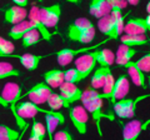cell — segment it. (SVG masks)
Segmentation results:
<instances>
[{"label":"cell","mask_w":150,"mask_h":140,"mask_svg":"<svg viewBox=\"0 0 150 140\" xmlns=\"http://www.w3.org/2000/svg\"><path fill=\"white\" fill-rule=\"evenodd\" d=\"M15 111H16V114H18L19 118L23 119V120L35 118V115L38 113H43L45 115L53 113L51 110L43 109V108H40V106L33 104V103H30V101H23V103H19V104H16Z\"/></svg>","instance_id":"obj_10"},{"label":"cell","mask_w":150,"mask_h":140,"mask_svg":"<svg viewBox=\"0 0 150 140\" xmlns=\"http://www.w3.org/2000/svg\"><path fill=\"white\" fill-rule=\"evenodd\" d=\"M69 118L71 120L73 125L75 129L78 130L79 134H86L88 132V120H89V114L86 113V110L80 105H76L74 108L70 109L69 111Z\"/></svg>","instance_id":"obj_8"},{"label":"cell","mask_w":150,"mask_h":140,"mask_svg":"<svg viewBox=\"0 0 150 140\" xmlns=\"http://www.w3.org/2000/svg\"><path fill=\"white\" fill-rule=\"evenodd\" d=\"M31 133L36 134L38 136H40L41 139H45V135H46V130H45V127L39 121H34L31 125Z\"/></svg>","instance_id":"obj_36"},{"label":"cell","mask_w":150,"mask_h":140,"mask_svg":"<svg viewBox=\"0 0 150 140\" xmlns=\"http://www.w3.org/2000/svg\"><path fill=\"white\" fill-rule=\"evenodd\" d=\"M71 25L75 28V29H79V30H88V29L95 28L93 23L89 19H86V18H78V19H75L71 23Z\"/></svg>","instance_id":"obj_35"},{"label":"cell","mask_w":150,"mask_h":140,"mask_svg":"<svg viewBox=\"0 0 150 140\" xmlns=\"http://www.w3.org/2000/svg\"><path fill=\"white\" fill-rule=\"evenodd\" d=\"M149 98V94L140 95L135 99H121L112 104L114 106V113L119 116L120 119H131L134 118L135 113H137V108L139 101L145 100Z\"/></svg>","instance_id":"obj_3"},{"label":"cell","mask_w":150,"mask_h":140,"mask_svg":"<svg viewBox=\"0 0 150 140\" xmlns=\"http://www.w3.org/2000/svg\"><path fill=\"white\" fill-rule=\"evenodd\" d=\"M14 3V6H19V8H26L28 4H29V1L28 0H13Z\"/></svg>","instance_id":"obj_39"},{"label":"cell","mask_w":150,"mask_h":140,"mask_svg":"<svg viewBox=\"0 0 150 140\" xmlns=\"http://www.w3.org/2000/svg\"><path fill=\"white\" fill-rule=\"evenodd\" d=\"M59 94L62 98H64L69 104H73L75 101H80V98L83 94V90L75 84L70 83H63L59 86Z\"/></svg>","instance_id":"obj_15"},{"label":"cell","mask_w":150,"mask_h":140,"mask_svg":"<svg viewBox=\"0 0 150 140\" xmlns=\"http://www.w3.org/2000/svg\"><path fill=\"white\" fill-rule=\"evenodd\" d=\"M128 4H131V5H138L139 4V1L138 0H129V1H126Z\"/></svg>","instance_id":"obj_42"},{"label":"cell","mask_w":150,"mask_h":140,"mask_svg":"<svg viewBox=\"0 0 150 140\" xmlns=\"http://www.w3.org/2000/svg\"><path fill=\"white\" fill-rule=\"evenodd\" d=\"M39 16L46 29L58 28L60 16H62V6H60V4H54V5L41 8L39 9Z\"/></svg>","instance_id":"obj_4"},{"label":"cell","mask_w":150,"mask_h":140,"mask_svg":"<svg viewBox=\"0 0 150 140\" xmlns=\"http://www.w3.org/2000/svg\"><path fill=\"white\" fill-rule=\"evenodd\" d=\"M114 83H115V79H114V75H112L111 70L109 68L106 70L104 85H103V93L100 94L101 98H103V100H104V99H110V94H111L112 86H114Z\"/></svg>","instance_id":"obj_29"},{"label":"cell","mask_w":150,"mask_h":140,"mask_svg":"<svg viewBox=\"0 0 150 140\" xmlns=\"http://www.w3.org/2000/svg\"><path fill=\"white\" fill-rule=\"evenodd\" d=\"M43 78L45 79V84L48 86H50L51 89H55V88H59L62 84L64 83V71L59 69H53L49 70L43 74Z\"/></svg>","instance_id":"obj_22"},{"label":"cell","mask_w":150,"mask_h":140,"mask_svg":"<svg viewBox=\"0 0 150 140\" xmlns=\"http://www.w3.org/2000/svg\"><path fill=\"white\" fill-rule=\"evenodd\" d=\"M109 68H98L95 71L93 74V78H91V81H90V88H93L94 90H98L103 88L104 85V80H105V74H106V70Z\"/></svg>","instance_id":"obj_27"},{"label":"cell","mask_w":150,"mask_h":140,"mask_svg":"<svg viewBox=\"0 0 150 140\" xmlns=\"http://www.w3.org/2000/svg\"><path fill=\"white\" fill-rule=\"evenodd\" d=\"M21 71L16 68H14L10 63L1 62L0 63V80L3 79H9L14 76H20Z\"/></svg>","instance_id":"obj_28"},{"label":"cell","mask_w":150,"mask_h":140,"mask_svg":"<svg viewBox=\"0 0 150 140\" xmlns=\"http://www.w3.org/2000/svg\"><path fill=\"white\" fill-rule=\"evenodd\" d=\"M133 63L142 73H149L150 71V54L149 53L143 55V57L140 58L139 60H137V62H133Z\"/></svg>","instance_id":"obj_34"},{"label":"cell","mask_w":150,"mask_h":140,"mask_svg":"<svg viewBox=\"0 0 150 140\" xmlns=\"http://www.w3.org/2000/svg\"><path fill=\"white\" fill-rule=\"evenodd\" d=\"M39 9L38 6H33L29 11V23L33 25V28L39 33L41 39L45 40V41H50L51 40V36L53 34L49 31V29H46V28L43 25V23L40 20V16H39Z\"/></svg>","instance_id":"obj_12"},{"label":"cell","mask_w":150,"mask_h":140,"mask_svg":"<svg viewBox=\"0 0 150 140\" xmlns=\"http://www.w3.org/2000/svg\"><path fill=\"white\" fill-rule=\"evenodd\" d=\"M51 93H53L51 88L46 85L45 83H38L36 85L33 86L29 91L25 93V94L23 95V98L28 96L30 103L39 106L40 104H45V103L48 101V98Z\"/></svg>","instance_id":"obj_7"},{"label":"cell","mask_w":150,"mask_h":140,"mask_svg":"<svg viewBox=\"0 0 150 140\" xmlns=\"http://www.w3.org/2000/svg\"><path fill=\"white\" fill-rule=\"evenodd\" d=\"M14 50H15V46L11 41L0 36V58H5L8 55H11Z\"/></svg>","instance_id":"obj_33"},{"label":"cell","mask_w":150,"mask_h":140,"mask_svg":"<svg viewBox=\"0 0 150 140\" xmlns=\"http://www.w3.org/2000/svg\"><path fill=\"white\" fill-rule=\"evenodd\" d=\"M128 93H129V80L125 75H120L114 83V86H112L109 100L114 104L116 100L125 99V96L128 95Z\"/></svg>","instance_id":"obj_13"},{"label":"cell","mask_w":150,"mask_h":140,"mask_svg":"<svg viewBox=\"0 0 150 140\" xmlns=\"http://www.w3.org/2000/svg\"><path fill=\"white\" fill-rule=\"evenodd\" d=\"M124 68H126V70H128V74L131 78V81L134 83V85L143 88V89H146L148 85H146V83H145V74L140 71L134 65L133 62H129L128 64H125Z\"/></svg>","instance_id":"obj_21"},{"label":"cell","mask_w":150,"mask_h":140,"mask_svg":"<svg viewBox=\"0 0 150 140\" xmlns=\"http://www.w3.org/2000/svg\"><path fill=\"white\" fill-rule=\"evenodd\" d=\"M111 9L108 4V0H93L89 5V13L96 19H101L103 16L109 15Z\"/></svg>","instance_id":"obj_19"},{"label":"cell","mask_w":150,"mask_h":140,"mask_svg":"<svg viewBox=\"0 0 150 140\" xmlns=\"http://www.w3.org/2000/svg\"><path fill=\"white\" fill-rule=\"evenodd\" d=\"M80 101L83 104V108L86 110V113H90L93 116V120L96 125L98 133L101 136V127H100V121L103 118H108V115L103 113V98L96 90H94L93 88L88 86L85 88V90H83V94L80 98Z\"/></svg>","instance_id":"obj_1"},{"label":"cell","mask_w":150,"mask_h":140,"mask_svg":"<svg viewBox=\"0 0 150 140\" xmlns=\"http://www.w3.org/2000/svg\"><path fill=\"white\" fill-rule=\"evenodd\" d=\"M28 16V11L24 8H19V6H11L5 10V15H4V20L8 24L16 25L19 23L24 21Z\"/></svg>","instance_id":"obj_17"},{"label":"cell","mask_w":150,"mask_h":140,"mask_svg":"<svg viewBox=\"0 0 150 140\" xmlns=\"http://www.w3.org/2000/svg\"><path fill=\"white\" fill-rule=\"evenodd\" d=\"M94 36H95V28L88 29V30H79V29H75L71 24H69L68 26V38L71 41L88 44L93 41Z\"/></svg>","instance_id":"obj_14"},{"label":"cell","mask_w":150,"mask_h":140,"mask_svg":"<svg viewBox=\"0 0 150 140\" xmlns=\"http://www.w3.org/2000/svg\"><path fill=\"white\" fill-rule=\"evenodd\" d=\"M146 11H148V15H149V13H150V3H148V5H146Z\"/></svg>","instance_id":"obj_43"},{"label":"cell","mask_w":150,"mask_h":140,"mask_svg":"<svg viewBox=\"0 0 150 140\" xmlns=\"http://www.w3.org/2000/svg\"><path fill=\"white\" fill-rule=\"evenodd\" d=\"M115 63V54L110 49H96V64L103 68H110Z\"/></svg>","instance_id":"obj_24"},{"label":"cell","mask_w":150,"mask_h":140,"mask_svg":"<svg viewBox=\"0 0 150 140\" xmlns=\"http://www.w3.org/2000/svg\"><path fill=\"white\" fill-rule=\"evenodd\" d=\"M0 105H1V106H3V108H9V106H8V104H6V103H5V101H4V100H3V98H1V93H0Z\"/></svg>","instance_id":"obj_41"},{"label":"cell","mask_w":150,"mask_h":140,"mask_svg":"<svg viewBox=\"0 0 150 140\" xmlns=\"http://www.w3.org/2000/svg\"><path fill=\"white\" fill-rule=\"evenodd\" d=\"M45 121H46V136L48 140H53L55 129L58 128L59 124H64V116L60 114L59 111H53L51 114L45 115Z\"/></svg>","instance_id":"obj_18"},{"label":"cell","mask_w":150,"mask_h":140,"mask_svg":"<svg viewBox=\"0 0 150 140\" xmlns=\"http://www.w3.org/2000/svg\"><path fill=\"white\" fill-rule=\"evenodd\" d=\"M28 140H44V139H41L40 136H38L36 134H34V133H31L30 132V135H29V139Z\"/></svg>","instance_id":"obj_40"},{"label":"cell","mask_w":150,"mask_h":140,"mask_svg":"<svg viewBox=\"0 0 150 140\" xmlns=\"http://www.w3.org/2000/svg\"><path fill=\"white\" fill-rule=\"evenodd\" d=\"M108 41H110L109 39L106 40H103L101 43L96 44L95 46H89V48H80V49H70V48H65V49H62L59 51H56L54 55H56V60H58V63L60 66H67L69 65L70 63L74 60V58L76 57V55L81 54V53H85V51H90V50H96L99 49V46L101 44H105Z\"/></svg>","instance_id":"obj_5"},{"label":"cell","mask_w":150,"mask_h":140,"mask_svg":"<svg viewBox=\"0 0 150 140\" xmlns=\"http://www.w3.org/2000/svg\"><path fill=\"white\" fill-rule=\"evenodd\" d=\"M24 133H25V130H23V132H21V134H20V138H19L18 140H21V139H23V135H24Z\"/></svg>","instance_id":"obj_44"},{"label":"cell","mask_w":150,"mask_h":140,"mask_svg":"<svg viewBox=\"0 0 150 140\" xmlns=\"http://www.w3.org/2000/svg\"><path fill=\"white\" fill-rule=\"evenodd\" d=\"M108 4H109L110 9H116V10H123L128 6V3L124 1V0H108Z\"/></svg>","instance_id":"obj_38"},{"label":"cell","mask_w":150,"mask_h":140,"mask_svg":"<svg viewBox=\"0 0 150 140\" xmlns=\"http://www.w3.org/2000/svg\"><path fill=\"white\" fill-rule=\"evenodd\" d=\"M0 93H1L3 100L6 103L8 106H10L13 114H14V116H15L18 127L20 128L21 132L23 130H26L28 128H29V124L25 123V120L19 118L16 111H15V106L18 104V101H20L23 99V89H21V86L19 85L18 83H6L5 85H4L3 90Z\"/></svg>","instance_id":"obj_2"},{"label":"cell","mask_w":150,"mask_h":140,"mask_svg":"<svg viewBox=\"0 0 150 140\" xmlns=\"http://www.w3.org/2000/svg\"><path fill=\"white\" fill-rule=\"evenodd\" d=\"M96 65V50L91 53L81 54L80 57L75 59V69L80 73L83 79H86L90 73L94 71Z\"/></svg>","instance_id":"obj_6"},{"label":"cell","mask_w":150,"mask_h":140,"mask_svg":"<svg viewBox=\"0 0 150 140\" xmlns=\"http://www.w3.org/2000/svg\"><path fill=\"white\" fill-rule=\"evenodd\" d=\"M139 53V51L135 48H129V46L125 45H119L118 50H116V57H115V64L120 65V66H124L125 64H128L133 57H135Z\"/></svg>","instance_id":"obj_20"},{"label":"cell","mask_w":150,"mask_h":140,"mask_svg":"<svg viewBox=\"0 0 150 140\" xmlns=\"http://www.w3.org/2000/svg\"><path fill=\"white\" fill-rule=\"evenodd\" d=\"M31 29H34L33 25L29 23V20H24L21 23H19L16 25H13V28L9 31V36L13 40H20L28 31H30Z\"/></svg>","instance_id":"obj_25"},{"label":"cell","mask_w":150,"mask_h":140,"mask_svg":"<svg viewBox=\"0 0 150 140\" xmlns=\"http://www.w3.org/2000/svg\"><path fill=\"white\" fill-rule=\"evenodd\" d=\"M150 120H146L145 124L140 120H131L123 127V140H138L143 130L148 128Z\"/></svg>","instance_id":"obj_11"},{"label":"cell","mask_w":150,"mask_h":140,"mask_svg":"<svg viewBox=\"0 0 150 140\" xmlns=\"http://www.w3.org/2000/svg\"><path fill=\"white\" fill-rule=\"evenodd\" d=\"M46 104L49 105V108L51 109V111H56L62 108H70V104L64 99V98L60 96L59 93H51L48 98V101Z\"/></svg>","instance_id":"obj_26"},{"label":"cell","mask_w":150,"mask_h":140,"mask_svg":"<svg viewBox=\"0 0 150 140\" xmlns=\"http://www.w3.org/2000/svg\"><path fill=\"white\" fill-rule=\"evenodd\" d=\"M121 45L135 48V46H142L149 44V38L145 35H120L119 36Z\"/></svg>","instance_id":"obj_23"},{"label":"cell","mask_w":150,"mask_h":140,"mask_svg":"<svg viewBox=\"0 0 150 140\" xmlns=\"http://www.w3.org/2000/svg\"><path fill=\"white\" fill-rule=\"evenodd\" d=\"M21 40H23V46H24V48H30V46L39 43L41 40V36L35 29H31L30 31H28L26 34L23 36Z\"/></svg>","instance_id":"obj_30"},{"label":"cell","mask_w":150,"mask_h":140,"mask_svg":"<svg viewBox=\"0 0 150 140\" xmlns=\"http://www.w3.org/2000/svg\"><path fill=\"white\" fill-rule=\"evenodd\" d=\"M150 30V15L146 18H133L124 24L126 35H145Z\"/></svg>","instance_id":"obj_9"},{"label":"cell","mask_w":150,"mask_h":140,"mask_svg":"<svg viewBox=\"0 0 150 140\" xmlns=\"http://www.w3.org/2000/svg\"><path fill=\"white\" fill-rule=\"evenodd\" d=\"M20 134L6 125H0V140H18Z\"/></svg>","instance_id":"obj_32"},{"label":"cell","mask_w":150,"mask_h":140,"mask_svg":"<svg viewBox=\"0 0 150 140\" xmlns=\"http://www.w3.org/2000/svg\"><path fill=\"white\" fill-rule=\"evenodd\" d=\"M53 140H74L71 134L69 133L68 129H63V130H59L56 132L53 136Z\"/></svg>","instance_id":"obj_37"},{"label":"cell","mask_w":150,"mask_h":140,"mask_svg":"<svg viewBox=\"0 0 150 140\" xmlns=\"http://www.w3.org/2000/svg\"><path fill=\"white\" fill-rule=\"evenodd\" d=\"M5 58H16L18 60H20L21 65L28 70H35L39 68L40 62L44 58H46V55H36V54H23V55H16V54H11L8 55Z\"/></svg>","instance_id":"obj_16"},{"label":"cell","mask_w":150,"mask_h":140,"mask_svg":"<svg viewBox=\"0 0 150 140\" xmlns=\"http://www.w3.org/2000/svg\"><path fill=\"white\" fill-rule=\"evenodd\" d=\"M83 80H84L83 76L75 68L68 69L64 71V83H70V84H75L76 85L78 83H80Z\"/></svg>","instance_id":"obj_31"}]
</instances>
